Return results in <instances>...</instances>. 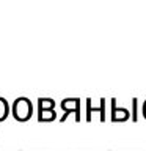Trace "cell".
I'll return each instance as SVG.
<instances>
[{"label": "cell", "mask_w": 146, "mask_h": 151, "mask_svg": "<svg viewBox=\"0 0 146 151\" xmlns=\"http://www.w3.org/2000/svg\"><path fill=\"white\" fill-rule=\"evenodd\" d=\"M33 106L30 102V99L27 98H17L13 104V116L17 121H27L31 116Z\"/></svg>", "instance_id": "1"}, {"label": "cell", "mask_w": 146, "mask_h": 151, "mask_svg": "<svg viewBox=\"0 0 146 151\" xmlns=\"http://www.w3.org/2000/svg\"><path fill=\"white\" fill-rule=\"evenodd\" d=\"M141 110H146V101L143 102V109H141Z\"/></svg>", "instance_id": "8"}, {"label": "cell", "mask_w": 146, "mask_h": 151, "mask_svg": "<svg viewBox=\"0 0 146 151\" xmlns=\"http://www.w3.org/2000/svg\"><path fill=\"white\" fill-rule=\"evenodd\" d=\"M55 101L50 98H39L38 99V120L39 121H50L57 116L54 110Z\"/></svg>", "instance_id": "2"}, {"label": "cell", "mask_w": 146, "mask_h": 151, "mask_svg": "<svg viewBox=\"0 0 146 151\" xmlns=\"http://www.w3.org/2000/svg\"><path fill=\"white\" fill-rule=\"evenodd\" d=\"M112 106H113V109H112V120L113 121H126L130 116L127 109H124V107L116 109V99H112Z\"/></svg>", "instance_id": "4"}, {"label": "cell", "mask_w": 146, "mask_h": 151, "mask_svg": "<svg viewBox=\"0 0 146 151\" xmlns=\"http://www.w3.org/2000/svg\"><path fill=\"white\" fill-rule=\"evenodd\" d=\"M61 107H63V110L66 112V115L61 118V121H64L66 116H68L71 112L77 113L75 121H80V99H77V98H66V99L61 101Z\"/></svg>", "instance_id": "3"}, {"label": "cell", "mask_w": 146, "mask_h": 151, "mask_svg": "<svg viewBox=\"0 0 146 151\" xmlns=\"http://www.w3.org/2000/svg\"><path fill=\"white\" fill-rule=\"evenodd\" d=\"M132 107H134V113H132V120L137 121V99H132Z\"/></svg>", "instance_id": "7"}, {"label": "cell", "mask_w": 146, "mask_h": 151, "mask_svg": "<svg viewBox=\"0 0 146 151\" xmlns=\"http://www.w3.org/2000/svg\"><path fill=\"white\" fill-rule=\"evenodd\" d=\"M8 110H9V106H8L6 99L0 98V121H3L8 116Z\"/></svg>", "instance_id": "6"}, {"label": "cell", "mask_w": 146, "mask_h": 151, "mask_svg": "<svg viewBox=\"0 0 146 151\" xmlns=\"http://www.w3.org/2000/svg\"><path fill=\"white\" fill-rule=\"evenodd\" d=\"M87 106H88V113H87V121H91V112H102V116H101V121H105V99H101V107L99 109H91V99H87Z\"/></svg>", "instance_id": "5"}]
</instances>
